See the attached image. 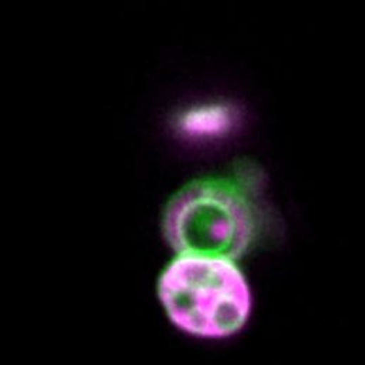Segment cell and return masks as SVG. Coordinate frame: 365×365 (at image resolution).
<instances>
[{
    "instance_id": "6da1fadb",
    "label": "cell",
    "mask_w": 365,
    "mask_h": 365,
    "mask_svg": "<svg viewBox=\"0 0 365 365\" xmlns=\"http://www.w3.org/2000/svg\"><path fill=\"white\" fill-rule=\"evenodd\" d=\"M158 298L170 320L200 339L237 334L251 313V291L235 261L178 255L158 279Z\"/></svg>"
},
{
    "instance_id": "7a4b0ae2",
    "label": "cell",
    "mask_w": 365,
    "mask_h": 365,
    "mask_svg": "<svg viewBox=\"0 0 365 365\" xmlns=\"http://www.w3.org/2000/svg\"><path fill=\"white\" fill-rule=\"evenodd\" d=\"M163 225L178 255L235 261L254 240L255 205L243 183L203 178L187 183L170 200Z\"/></svg>"
},
{
    "instance_id": "3957f363",
    "label": "cell",
    "mask_w": 365,
    "mask_h": 365,
    "mask_svg": "<svg viewBox=\"0 0 365 365\" xmlns=\"http://www.w3.org/2000/svg\"><path fill=\"white\" fill-rule=\"evenodd\" d=\"M186 128L192 131H217L230 123L229 112L223 108H209L190 112L183 120Z\"/></svg>"
}]
</instances>
